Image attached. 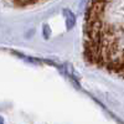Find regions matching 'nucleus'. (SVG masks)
I'll return each mask as SVG.
<instances>
[{
  "label": "nucleus",
  "instance_id": "2",
  "mask_svg": "<svg viewBox=\"0 0 124 124\" xmlns=\"http://www.w3.org/2000/svg\"><path fill=\"white\" fill-rule=\"evenodd\" d=\"M103 1H106V3H107V1H108V0H103Z\"/></svg>",
  "mask_w": 124,
  "mask_h": 124
},
{
  "label": "nucleus",
  "instance_id": "1",
  "mask_svg": "<svg viewBox=\"0 0 124 124\" xmlns=\"http://www.w3.org/2000/svg\"><path fill=\"white\" fill-rule=\"evenodd\" d=\"M0 124H4V120H3V118L0 117Z\"/></svg>",
  "mask_w": 124,
  "mask_h": 124
}]
</instances>
